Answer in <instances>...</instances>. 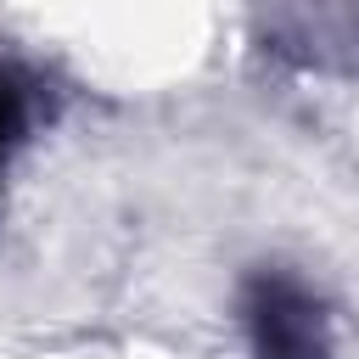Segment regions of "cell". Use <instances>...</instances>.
Segmentation results:
<instances>
[{
	"label": "cell",
	"mask_w": 359,
	"mask_h": 359,
	"mask_svg": "<svg viewBox=\"0 0 359 359\" xmlns=\"http://www.w3.org/2000/svg\"><path fill=\"white\" fill-rule=\"evenodd\" d=\"M236 325L252 359H337L325 297L286 264H258L236 286Z\"/></svg>",
	"instance_id": "obj_1"
},
{
	"label": "cell",
	"mask_w": 359,
	"mask_h": 359,
	"mask_svg": "<svg viewBox=\"0 0 359 359\" xmlns=\"http://www.w3.org/2000/svg\"><path fill=\"white\" fill-rule=\"evenodd\" d=\"M28 123H34V79L17 62H0V174L11 151L28 140Z\"/></svg>",
	"instance_id": "obj_2"
}]
</instances>
